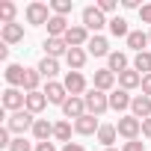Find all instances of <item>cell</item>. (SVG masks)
Segmentation results:
<instances>
[{"label":"cell","mask_w":151,"mask_h":151,"mask_svg":"<svg viewBox=\"0 0 151 151\" xmlns=\"http://www.w3.org/2000/svg\"><path fill=\"white\" fill-rule=\"evenodd\" d=\"M9 151H36V148H33L24 136H15V139H12V145H9Z\"/></svg>","instance_id":"33"},{"label":"cell","mask_w":151,"mask_h":151,"mask_svg":"<svg viewBox=\"0 0 151 151\" xmlns=\"http://www.w3.org/2000/svg\"><path fill=\"white\" fill-rule=\"evenodd\" d=\"M130 116H136L139 122L151 119V98H148V95H136L133 104H130Z\"/></svg>","instance_id":"14"},{"label":"cell","mask_w":151,"mask_h":151,"mask_svg":"<svg viewBox=\"0 0 151 151\" xmlns=\"http://www.w3.org/2000/svg\"><path fill=\"white\" fill-rule=\"evenodd\" d=\"M110 33H113L116 39H127V36H130L127 21H124V18H119V15H116V18H110Z\"/></svg>","instance_id":"29"},{"label":"cell","mask_w":151,"mask_h":151,"mask_svg":"<svg viewBox=\"0 0 151 151\" xmlns=\"http://www.w3.org/2000/svg\"><path fill=\"white\" fill-rule=\"evenodd\" d=\"M62 83H65L68 95H77V98H83V95H86V77H83L80 71H68Z\"/></svg>","instance_id":"10"},{"label":"cell","mask_w":151,"mask_h":151,"mask_svg":"<svg viewBox=\"0 0 151 151\" xmlns=\"http://www.w3.org/2000/svg\"><path fill=\"white\" fill-rule=\"evenodd\" d=\"M45 107H47V98H45L42 89H39V92H27V107H24V110H30L33 116H39Z\"/></svg>","instance_id":"23"},{"label":"cell","mask_w":151,"mask_h":151,"mask_svg":"<svg viewBox=\"0 0 151 151\" xmlns=\"http://www.w3.org/2000/svg\"><path fill=\"white\" fill-rule=\"evenodd\" d=\"M36 68H39V74H42L45 80H53L56 74H59V59H50V56H45V59H42Z\"/></svg>","instance_id":"24"},{"label":"cell","mask_w":151,"mask_h":151,"mask_svg":"<svg viewBox=\"0 0 151 151\" xmlns=\"http://www.w3.org/2000/svg\"><path fill=\"white\" fill-rule=\"evenodd\" d=\"M71 130H74L71 122H56V124H53V139H59L62 145H68V142H71Z\"/></svg>","instance_id":"28"},{"label":"cell","mask_w":151,"mask_h":151,"mask_svg":"<svg viewBox=\"0 0 151 151\" xmlns=\"http://www.w3.org/2000/svg\"><path fill=\"white\" fill-rule=\"evenodd\" d=\"M133 71H139L142 77H145V74H151V53H148V50H142V53L133 56Z\"/></svg>","instance_id":"27"},{"label":"cell","mask_w":151,"mask_h":151,"mask_svg":"<svg viewBox=\"0 0 151 151\" xmlns=\"http://www.w3.org/2000/svg\"><path fill=\"white\" fill-rule=\"evenodd\" d=\"M95 136H98V142H101L104 148H113V142H116L119 130H116V124H101V130H98Z\"/></svg>","instance_id":"26"},{"label":"cell","mask_w":151,"mask_h":151,"mask_svg":"<svg viewBox=\"0 0 151 151\" xmlns=\"http://www.w3.org/2000/svg\"><path fill=\"white\" fill-rule=\"evenodd\" d=\"M3 77H6V83H9L12 89H24L27 68H24V65H15V62H9V65H6V71H3Z\"/></svg>","instance_id":"11"},{"label":"cell","mask_w":151,"mask_h":151,"mask_svg":"<svg viewBox=\"0 0 151 151\" xmlns=\"http://www.w3.org/2000/svg\"><path fill=\"white\" fill-rule=\"evenodd\" d=\"M122 6H124V9H142L139 0H122Z\"/></svg>","instance_id":"42"},{"label":"cell","mask_w":151,"mask_h":151,"mask_svg":"<svg viewBox=\"0 0 151 151\" xmlns=\"http://www.w3.org/2000/svg\"><path fill=\"white\" fill-rule=\"evenodd\" d=\"M148 39H151V33H148Z\"/></svg>","instance_id":"45"},{"label":"cell","mask_w":151,"mask_h":151,"mask_svg":"<svg viewBox=\"0 0 151 151\" xmlns=\"http://www.w3.org/2000/svg\"><path fill=\"white\" fill-rule=\"evenodd\" d=\"M39 83H42L39 68H27V77H24V92H39Z\"/></svg>","instance_id":"30"},{"label":"cell","mask_w":151,"mask_h":151,"mask_svg":"<svg viewBox=\"0 0 151 151\" xmlns=\"http://www.w3.org/2000/svg\"><path fill=\"white\" fill-rule=\"evenodd\" d=\"M36 151H56L53 142H36Z\"/></svg>","instance_id":"41"},{"label":"cell","mask_w":151,"mask_h":151,"mask_svg":"<svg viewBox=\"0 0 151 151\" xmlns=\"http://www.w3.org/2000/svg\"><path fill=\"white\" fill-rule=\"evenodd\" d=\"M86 53H92V56H110L113 50H110V42L104 36H92L89 45H86Z\"/></svg>","instance_id":"19"},{"label":"cell","mask_w":151,"mask_h":151,"mask_svg":"<svg viewBox=\"0 0 151 151\" xmlns=\"http://www.w3.org/2000/svg\"><path fill=\"white\" fill-rule=\"evenodd\" d=\"M24 18H27V24H33V27H47V21L53 18L50 15V9H47V3H39V0H36V3H30L27 9H24Z\"/></svg>","instance_id":"3"},{"label":"cell","mask_w":151,"mask_h":151,"mask_svg":"<svg viewBox=\"0 0 151 151\" xmlns=\"http://www.w3.org/2000/svg\"><path fill=\"white\" fill-rule=\"evenodd\" d=\"M50 9H53V15H62V18H65V15L74 9V3H71V0H53Z\"/></svg>","instance_id":"32"},{"label":"cell","mask_w":151,"mask_h":151,"mask_svg":"<svg viewBox=\"0 0 151 151\" xmlns=\"http://www.w3.org/2000/svg\"><path fill=\"white\" fill-rule=\"evenodd\" d=\"M89 30L83 27V24H74V27H68V33H65V45L68 47H83V45H89Z\"/></svg>","instance_id":"9"},{"label":"cell","mask_w":151,"mask_h":151,"mask_svg":"<svg viewBox=\"0 0 151 151\" xmlns=\"http://www.w3.org/2000/svg\"><path fill=\"white\" fill-rule=\"evenodd\" d=\"M62 151H86L80 142H68V145H62Z\"/></svg>","instance_id":"39"},{"label":"cell","mask_w":151,"mask_h":151,"mask_svg":"<svg viewBox=\"0 0 151 151\" xmlns=\"http://www.w3.org/2000/svg\"><path fill=\"white\" fill-rule=\"evenodd\" d=\"M136 86H142V74H139V71L127 68V71H122V74H119V89L130 92V89H136Z\"/></svg>","instance_id":"17"},{"label":"cell","mask_w":151,"mask_h":151,"mask_svg":"<svg viewBox=\"0 0 151 151\" xmlns=\"http://www.w3.org/2000/svg\"><path fill=\"white\" fill-rule=\"evenodd\" d=\"M42 92H45L47 104H59V107H62V104L68 101V89H65V83H56V80H47Z\"/></svg>","instance_id":"7"},{"label":"cell","mask_w":151,"mask_h":151,"mask_svg":"<svg viewBox=\"0 0 151 151\" xmlns=\"http://www.w3.org/2000/svg\"><path fill=\"white\" fill-rule=\"evenodd\" d=\"M0 59H3V62L9 59V45H0Z\"/></svg>","instance_id":"43"},{"label":"cell","mask_w":151,"mask_h":151,"mask_svg":"<svg viewBox=\"0 0 151 151\" xmlns=\"http://www.w3.org/2000/svg\"><path fill=\"white\" fill-rule=\"evenodd\" d=\"M62 116H65V119H74V122L83 119V116H86V101L77 98V95H68V101L62 104Z\"/></svg>","instance_id":"8"},{"label":"cell","mask_w":151,"mask_h":151,"mask_svg":"<svg viewBox=\"0 0 151 151\" xmlns=\"http://www.w3.org/2000/svg\"><path fill=\"white\" fill-rule=\"evenodd\" d=\"M104 15H110V12H116V0H98V3H95Z\"/></svg>","instance_id":"34"},{"label":"cell","mask_w":151,"mask_h":151,"mask_svg":"<svg viewBox=\"0 0 151 151\" xmlns=\"http://www.w3.org/2000/svg\"><path fill=\"white\" fill-rule=\"evenodd\" d=\"M113 86H116V74H113L110 68H101V71H95V77H92V89L113 92Z\"/></svg>","instance_id":"13"},{"label":"cell","mask_w":151,"mask_h":151,"mask_svg":"<svg viewBox=\"0 0 151 151\" xmlns=\"http://www.w3.org/2000/svg\"><path fill=\"white\" fill-rule=\"evenodd\" d=\"M9 133H12L9 127H0V145H3V148H9V145H12V139H9Z\"/></svg>","instance_id":"36"},{"label":"cell","mask_w":151,"mask_h":151,"mask_svg":"<svg viewBox=\"0 0 151 151\" xmlns=\"http://www.w3.org/2000/svg\"><path fill=\"white\" fill-rule=\"evenodd\" d=\"M104 151H116V148H104Z\"/></svg>","instance_id":"44"},{"label":"cell","mask_w":151,"mask_h":151,"mask_svg":"<svg viewBox=\"0 0 151 151\" xmlns=\"http://www.w3.org/2000/svg\"><path fill=\"white\" fill-rule=\"evenodd\" d=\"M130 104H133V98H130L124 89H113V92H110V110H116V113H124Z\"/></svg>","instance_id":"16"},{"label":"cell","mask_w":151,"mask_h":151,"mask_svg":"<svg viewBox=\"0 0 151 151\" xmlns=\"http://www.w3.org/2000/svg\"><path fill=\"white\" fill-rule=\"evenodd\" d=\"M30 133L36 136V142H50V136H53V124H50L47 119H36V124H33Z\"/></svg>","instance_id":"20"},{"label":"cell","mask_w":151,"mask_h":151,"mask_svg":"<svg viewBox=\"0 0 151 151\" xmlns=\"http://www.w3.org/2000/svg\"><path fill=\"white\" fill-rule=\"evenodd\" d=\"M86 56H89V53H86L83 47H68L65 62H68V68H71V71H80V68L86 65Z\"/></svg>","instance_id":"21"},{"label":"cell","mask_w":151,"mask_h":151,"mask_svg":"<svg viewBox=\"0 0 151 151\" xmlns=\"http://www.w3.org/2000/svg\"><path fill=\"white\" fill-rule=\"evenodd\" d=\"M101 130V124H98V119L95 116H83V119H77L74 122V133H80V136H92V133H98Z\"/></svg>","instance_id":"15"},{"label":"cell","mask_w":151,"mask_h":151,"mask_svg":"<svg viewBox=\"0 0 151 151\" xmlns=\"http://www.w3.org/2000/svg\"><path fill=\"white\" fill-rule=\"evenodd\" d=\"M83 101H86V113L89 116H104L107 110H110V95L107 92H101V89H89L86 95H83Z\"/></svg>","instance_id":"1"},{"label":"cell","mask_w":151,"mask_h":151,"mask_svg":"<svg viewBox=\"0 0 151 151\" xmlns=\"http://www.w3.org/2000/svg\"><path fill=\"white\" fill-rule=\"evenodd\" d=\"M116 130H119V136H124V139L130 142V139H139V133H142V122H139L136 116H122L119 124H116Z\"/></svg>","instance_id":"5"},{"label":"cell","mask_w":151,"mask_h":151,"mask_svg":"<svg viewBox=\"0 0 151 151\" xmlns=\"http://www.w3.org/2000/svg\"><path fill=\"white\" fill-rule=\"evenodd\" d=\"M148 42H151V39H148V33H142V30H130V36H127V47L136 50V53H142Z\"/></svg>","instance_id":"25"},{"label":"cell","mask_w":151,"mask_h":151,"mask_svg":"<svg viewBox=\"0 0 151 151\" xmlns=\"http://www.w3.org/2000/svg\"><path fill=\"white\" fill-rule=\"evenodd\" d=\"M0 39H3V45H18L24 42V24H3L0 27Z\"/></svg>","instance_id":"12"},{"label":"cell","mask_w":151,"mask_h":151,"mask_svg":"<svg viewBox=\"0 0 151 151\" xmlns=\"http://www.w3.org/2000/svg\"><path fill=\"white\" fill-rule=\"evenodd\" d=\"M122 151H145V142H139V139H130V142H124V148Z\"/></svg>","instance_id":"35"},{"label":"cell","mask_w":151,"mask_h":151,"mask_svg":"<svg viewBox=\"0 0 151 151\" xmlns=\"http://www.w3.org/2000/svg\"><path fill=\"white\" fill-rule=\"evenodd\" d=\"M33 124H36V116L30 113V110H18V113H12L9 119H6V127L12 130V133H27V130H33Z\"/></svg>","instance_id":"2"},{"label":"cell","mask_w":151,"mask_h":151,"mask_svg":"<svg viewBox=\"0 0 151 151\" xmlns=\"http://www.w3.org/2000/svg\"><path fill=\"white\" fill-rule=\"evenodd\" d=\"M107 68L116 74V77H119L122 71H127V53H122V50H113V53L107 56Z\"/></svg>","instance_id":"22"},{"label":"cell","mask_w":151,"mask_h":151,"mask_svg":"<svg viewBox=\"0 0 151 151\" xmlns=\"http://www.w3.org/2000/svg\"><path fill=\"white\" fill-rule=\"evenodd\" d=\"M68 53V45H65V39H45V56H50V59H59V56H65Z\"/></svg>","instance_id":"18"},{"label":"cell","mask_w":151,"mask_h":151,"mask_svg":"<svg viewBox=\"0 0 151 151\" xmlns=\"http://www.w3.org/2000/svg\"><path fill=\"white\" fill-rule=\"evenodd\" d=\"M27 107V92L24 89H6L3 92V110H9V113H18V110H24Z\"/></svg>","instance_id":"6"},{"label":"cell","mask_w":151,"mask_h":151,"mask_svg":"<svg viewBox=\"0 0 151 151\" xmlns=\"http://www.w3.org/2000/svg\"><path fill=\"white\" fill-rule=\"evenodd\" d=\"M142 95L151 98V74H145V77H142Z\"/></svg>","instance_id":"38"},{"label":"cell","mask_w":151,"mask_h":151,"mask_svg":"<svg viewBox=\"0 0 151 151\" xmlns=\"http://www.w3.org/2000/svg\"><path fill=\"white\" fill-rule=\"evenodd\" d=\"M83 27L92 30L95 36H101V30L110 27V21L104 18V12H101L98 6H86V9H83Z\"/></svg>","instance_id":"4"},{"label":"cell","mask_w":151,"mask_h":151,"mask_svg":"<svg viewBox=\"0 0 151 151\" xmlns=\"http://www.w3.org/2000/svg\"><path fill=\"white\" fill-rule=\"evenodd\" d=\"M142 136H145V139H151V119H145V122H142Z\"/></svg>","instance_id":"40"},{"label":"cell","mask_w":151,"mask_h":151,"mask_svg":"<svg viewBox=\"0 0 151 151\" xmlns=\"http://www.w3.org/2000/svg\"><path fill=\"white\" fill-rule=\"evenodd\" d=\"M139 18H142L145 24H151V3H145V6L139 9Z\"/></svg>","instance_id":"37"},{"label":"cell","mask_w":151,"mask_h":151,"mask_svg":"<svg viewBox=\"0 0 151 151\" xmlns=\"http://www.w3.org/2000/svg\"><path fill=\"white\" fill-rule=\"evenodd\" d=\"M15 3H9V0H3V3H0V21L3 24H15Z\"/></svg>","instance_id":"31"}]
</instances>
